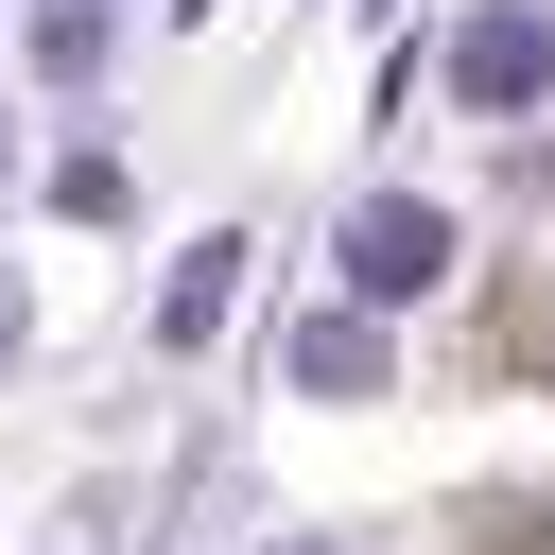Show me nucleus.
<instances>
[{
  "label": "nucleus",
  "instance_id": "1",
  "mask_svg": "<svg viewBox=\"0 0 555 555\" xmlns=\"http://www.w3.org/2000/svg\"><path fill=\"white\" fill-rule=\"evenodd\" d=\"M434 278H451V225H434L416 191H364V208H347V295H364V312H416Z\"/></svg>",
  "mask_w": 555,
  "mask_h": 555
},
{
  "label": "nucleus",
  "instance_id": "2",
  "mask_svg": "<svg viewBox=\"0 0 555 555\" xmlns=\"http://www.w3.org/2000/svg\"><path fill=\"white\" fill-rule=\"evenodd\" d=\"M451 87H468L486 121H520V104L555 87V17H520V0H486V17L451 35Z\"/></svg>",
  "mask_w": 555,
  "mask_h": 555
},
{
  "label": "nucleus",
  "instance_id": "3",
  "mask_svg": "<svg viewBox=\"0 0 555 555\" xmlns=\"http://www.w3.org/2000/svg\"><path fill=\"white\" fill-rule=\"evenodd\" d=\"M225 295H243V243H191V260H173V312H156V330H173V347H208V330H225Z\"/></svg>",
  "mask_w": 555,
  "mask_h": 555
},
{
  "label": "nucleus",
  "instance_id": "4",
  "mask_svg": "<svg viewBox=\"0 0 555 555\" xmlns=\"http://www.w3.org/2000/svg\"><path fill=\"white\" fill-rule=\"evenodd\" d=\"M295 382H330V399L382 382V312H312V330H295Z\"/></svg>",
  "mask_w": 555,
  "mask_h": 555
},
{
  "label": "nucleus",
  "instance_id": "5",
  "mask_svg": "<svg viewBox=\"0 0 555 555\" xmlns=\"http://www.w3.org/2000/svg\"><path fill=\"white\" fill-rule=\"evenodd\" d=\"M35 69L87 87V69H104V0H35Z\"/></svg>",
  "mask_w": 555,
  "mask_h": 555
},
{
  "label": "nucleus",
  "instance_id": "6",
  "mask_svg": "<svg viewBox=\"0 0 555 555\" xmlns=\"http://www.w3.org/2000/svg\"><path fill=\"white\" fill-rule=\"evenodd\" d=\"M0 347H17V295H0Z\"/></svg>",
  "mask_w": 555,
  "mask_h": 555
}]
</instances>
